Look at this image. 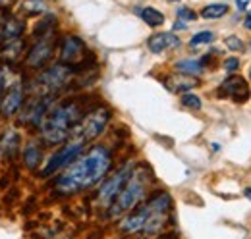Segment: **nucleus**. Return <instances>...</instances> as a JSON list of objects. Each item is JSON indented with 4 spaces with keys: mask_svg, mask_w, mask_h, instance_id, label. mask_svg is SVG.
<instances>
[{
    "mask_svg": "<svg viewBox=\"0 0 251 239\" xmlns=\"http://www.w3.org/2000/svg\"><path fill=\"white\" fill-rule=\"evenodd\" d=\"M176 70L180 73L195 77V75H201L205 72V66L201 60H180V62H176Z\"/></svg>",
    "mask_w": 251,
    "mask_h": 239,
    "instance_id": "a211bd4d",
    "label": "nucleus"
},
{
    "mask_svg": "<svg viewBox=\"0 0 251 239\" xmlns=\"http://www.w3.org/2000/svg\"><path fill=\"white\" fill-rule=\"evenodd\" d=\"M250 77H251V70H250Z\"/></svg>",
    "mask_w": 251,
    "mask_h": 239,
    "instance_id": "c756f323",
    "label": "nucleus"
},
{
    "mask_svg": "<svg viewBox=\"0 0 251 239\" xmlns=\"http://www.w3.org/2000/svg\"><path fill=\"white\" fill-rule=\"evenodd\" d=\"M137 14H139V18H141L147 25H151V27H158V25H162V24H164V14H162V12H158L157 8L145 6V8H139V10H137Z\"/></svg>",
    "mask_w": 251,
    "mask_h": 239,
    "instance_id": "f3484780",
    "label": "nucleus"
},
{
    "mask_svg": "<svg viewBox=\"0 0 251 239\" xmlns=\"http://www.w3.org/2000/svg\"><path fill=\"white\" fill-rule=\"evenodd\" d=\"M81 106L75 100H64L52 106L41 123V137L49 145H60L72 139L75 125L81 121Z\"/></svg>",
    "mask_w": 251,
    "mask_h": 239,
    "instance_id": "7ed1b4c3",
    "label": "nucleus"
},
{
    "mask_svg": "<svg viewBox=\"0 0 251 239\" xmlns=\"http://www.w3.org/2000/svg\"><path fill=\"white\" fill-rule=\"evenodd\" d=\"M246 27H248V29L251 31V16L248 18V20H246Z\"/></svg>",
    "mask_w": 251,
    "mask_h": 239,
    "instance_id": "c85d7f7f",
    "label": "nucleus"
},
{
    "mask_svg": "<svg viewBox=\"0 0 251 239\" xmlns=\"http://www.w3.org/2000/svg\"><path fill=\"white\" fill-rule=\"evenodd\" d=\"M52 52H54V33L52 31L41 33L39 41L33 45V48L27 52V66L35 68V70H41L49 60L52 58Z\"/></svg>",
    "mask_w": 251,
    "mask_h": 239,
    "instance_id": "1a4fd4ad",
    "label": "nucleus"
},
{
    "mask_svg": "<svg viewBox=\"0 0 251 239\" xmlns=\"http://www.w3.org/2000/svg\"><path fill=\"white\" fill-rule=\"evenodd\" d=\"M22 31H24V24H22V22H18V20H12V22H8V24L4 25V31H2V39L6 41V45H10V43H16V41H20V35H22Z\"/></svg>",
    "mask_w": 251,
    "mask_h": 239,
    "instance_id": "6ab92c4d",
    "label": "nucleus"
},
{
    "mask_svg": "<svg viewBox=\"0 0 251 239\" xmlns=\"http://www.w3.org/2000/svg\"><path fill=\"white\" fill-rule=\"evenodd\" d=\"M83 147H85V143H81V141H77V139H70L64 147H60V149L56 150V152L45 162V166H43V170H41V176H43V178H49V176H54V174L60 172V170H66L72 162H75V160L81 156Z\"/></svg>",
    "mask_w": 251,
    "mask_h": 239,
    "instance_id": "0eeeda50",
    "label": "nucleus"
},
{
    "mask_svg": "<svg viewBox=\"0 0 251 239\" xmlns=\"http://www.w3.org/2000/svg\"><path fill=\"white\" fill-rule=\"evenodd\" d=\"M41 160H43V150H41V147H37L35 143H29L24 149V162H25V166L33 170V168H37L41 164Z\"/></svg>",
    "mask_w": 251,
    "mask_h": 239,
    "instance_id": "aec40b11",
    "label": "nucleus"
},
{
    "mask_svg": "<svg viewBox=\"0 0 251 239\" xmlns=\"http://www.w3.org/2000/svg\"><path fill=\"white\" fill-rule=\"evenodd\" d=\"M215 41V33L213 31H201V33H195L189 41V47H201V45H209Z\"/></svg>",
    "mask_w": 251,
    "mask_h": 239,
    "instance_id": "4be33fe9",
    "label": "nucleus"
},
{
    "mask_svg": "<svg viewBox=\"0 0 251 239\" xmlns=\"http://www.w3.org/2000/svg\"><path fill=\"white\" fill-rule=\"evenodd\" d=\"M182 104L191 108V110H199V108H201V98H199L197 95L184 93V95H182Z\"/></svg>",
    "mask_w": 251,
    "mask_h": 239,
    "instance_id": "5701e85b",
    "label": "nucleus"
},
{
    "mask_svg": "<svg viewBox=\"0 0 251 239\" xmlns=\"http://www.w3.org/2000/svg\"><path fill=\"white\" fill-rule=\"evenodd\" d=\"M147 47L153 54H162L166 50H172L180 47V39L174 33H157L147 41Z\"/></svg>",
    "mask_w": 251,
    "mask_h": 239,
    "instance_id": "4468645a",
    "label": "nucleus"
},
{
    "mask_svg": "<svg viewBox=\"0 0 251 239\" xmlns=\"http://www.w3.org/2000/svg\"><path fill=\"white\" fill-rule=\"evenodd\" d=\"M219 95L220 96L232 98L234 102H242V104H244V102L250 100L251 89L244 77H240V75H230V77H226L224 83L220 85Z\"/></svg>",
    "mask_w": 251,
    "mask_h": 239,
    "instance_id": "ddd939ff",
    "label": "nucleus"
},
{
    "mask_svg": "<svg viewBox=\"0 0 251 239\" xmlns=\"http://www.w3.org/2000/svg\"><path fill=\"white\" fill-rule=\"evenodd\" d=\"M224 45H226V48H230V50H242V48H244L242 39H238L236 35L226 37V39H224Z\"/></svg>",
    "mask_w": 251,
    "mask_h": 239,
    "instance_id": "b1692460",
    "label": "nucleus"
},
{
    "mask_svg": "<svg viewBox=\"0 0 251 239\" xmlns=\"http://www.w3.org/2000/svg\"><path fill=\"white\" fill-rule=\"evenodd\" d=\"M24 8H27L29 14H41V12H45V4L41 0H27L24 4Z\"/></svg>",
    "mask_w": 251,
    "mask_h": 239,
    "instance_id": "393cba45",
    "label": "nucleus"
},
{
    "mask_svg": "<svg viewBox=\"0 0 251 239\" xmlns=\"http://www.w3.org/2000/svg\"><path fill=\"white\" fill-rule=\"evenodd\" d=\"M172 209L168 193H157L139 209L127 212L120 222V232L126 236H157L164 230Z\"/></svg>",
    "mask_w": 251,
    "mask_h": 239,
    "instance_id": "f03ea898",
    "label": "nucleus"
},
{
    "mask_svg": "<svg viewBox=\"0 0 251 239\" xmlns=\"http://www.w3.org/2000/svg\"><path fill=\"white\" fill-rule=\"evenodd\" d=\"M188 27V24L186 22H182V20H178L176 24H174V29H186Z\"/></svg>",
    "mask_w": 251,
    "mask_h": 239,
    "instance_id": "cd10ccee",
    "label": "nucleus"
},
{
    "mask_svg": "<svg viewBox=\"0 0 251 239\" xmlns=\"http://www.w3.org/2000/svg\"><path fill=\"white\" fill-rule=\"evenodd\" d=\"M112 168V152L104 145H95L72 162L56 179V191L62 195H74L85 189H91L102 181Z\"/></svg>",
    "mask_w": 251,
    "mask_h": 239,
    "instance_id": "f257e3e1",
    "label": "nucleus"
},
{
    "mask_svg": "<svg viewBox=\"0 0 251 239\" xmlns=\"http://www.w3.org/2000/svg\"><path fill=\"white\" fill-rule=\"evenodd\" d=\"M226 14H228V6L226 4H209V6H205L201 10V16L205 20H219Z\"/></svg>",
    "mask_w": 251,
    "mask_h": 239,
    "instance_id": "412c9836",
    "label": "nucleus"
},
{
    "mask_svg": "<svg viewBox=\"0 0 251 239\" xmlns=\"http://www.w3.org/2000/svg\"><path fill=\"white\" fill-rule=\"evenodd\" d=\"M85 58V45L79 37H66L62 41V48H60V64H66L70 68L75 70V66H79Z\"/></svg>",
    "mask_w": 251,
    "mask_h": 239,
    "instance_id": "f8f14e48",
    "label": "nucleus"
},
{
    "mask_svg": "<svg viewBox=\"0 0 251 239\" xmlns=\"http://www.w3.org/2000/svg\"><path fill=\"white\" fill-rule=\"evenodd\" d=\"M72 73L74 68L66 66V64H56L49 70H45L39 79L35 81V95H43V96H54L58 91H62L70 81H72Z\"/></svg>",
    "mask_w": 251,
    "mask_h": 239,
    "instance_id": "423d86ee",
    "label": "nucleus"
},
{
    "mask_svg": "<svg viewBox=\"0 0 251 239\" xmlns=\"http://www.w3.org/2000/svg\"><path fill=\"white\" fill-rule=\"evenodd\" d=\"M195 18H197V14L193 10H189L186 6L178 8V20H182V22H193Z\"/></svg>",
    "mask_w": 251,
    "mask_h": 239,
    "instance_id": "a878e982",
    "label": "nucleus"
},
{
    "mask_svg": "<svg viewBox=\"0 0 251 239\" xmlns=\"http://www.w3.org/2000/svg\"><path fill=\"white\" fill-rule=\"evenodd\" d=\"M166 85L170 91H176V93H188L189 89H193L197 85V79L191 77V75H186V73H176L172 77L166 79Z\"/></svg>",
    "mask_w": 251,
    "mask_h": 239,
    "instance_id": "dca6fc26",
    "label": "nucleus"
},
{
    "mask_svg": "<svg viewBox=\"0 0 251 239\" xmlns=\"http://www.w3.org/2000/svg\"><path fill=\"white\" fill-rule=\"evenodd\" d=\"M52 98L54 96H43V95H33L29 102L25 104L22 112V121L29 125H41L49 110L52 108Z\"/></svg>",
    "mask_w": 251,
    "mask_h": 239,
    "instance_id": "9b49d317",
    "label": "nucleus"
},
{
    "mask_svg": "<svg viewBox=\"0 0 251 239\" xmlns=\"http://www.w3.org/2000/svg\"><path fill=\"white\" fill-rule=\"evenodd\" d=\"M22 104H24V83H22V79L20 77L8 79L2 100H0V112L4 116H14L22 108Z\"/></svg>",
    "mask_w": 251,
    "mask_h": 239,
    "instance_id": "9d476101",
    "label": "nucleus"
},
{
    "mask_svg": "<svg viewBox=\"0 0 251 239\" xmlns=\"http://www.w3.org/2000/svg\"><path fill=\"white\" fill-rule=\"evenodd\" d=\"M133 170H135V164L133 162H126L114 176H110V178H106L102 181V185L99 189V203H100V207H104V209H110L112 207V203L122 193L124 185L127 183V179L131 178Z\"/></svg>",
    "mask_w": 251,
    "mask_h": 239,
    "instance_id": "6e6552de",
    "label": "nucleus"
},
{
    "mask_svg": "<svg viewBox=\"0 0 251 239\" xmlns=\"http://www.w3.org/2000/svg\"><path fill=\"white\" fill-rule=\"evenodd\" d=\"M238 68H240V60L238 58H226L224 60V70H226L228 73H234Z\"/></svg>",
    "mask_w": 251,
    "mask_h": 239,
    "instance_id": "bb28decb",
    "label": "nucleus"
},
{
    "mask_svg": "<svg viewBox=\"0 0 251 239\" xmlns=\"http://www.w3.org/2000/svg\"><path fill=\"white\" fill-rule=\"evenodd\" d=\"M108 121H110V110L104 106H97L93 110H89L81 118V121L75 125L72 139H77L81 143H89L106 129Z\"/></svg>",
    "mask_w": 251,
    "mask_h": 239,
    "instance_id": "39448f33",
    "label": "nucleus"
},
{
    "mask_svg": "<svg viewBox=\"0 0 251 239\" xmlns=\"http://www.w3.org/2000/svg\"><path fill=\"white\" fill-rule=\"evenodd\" d=\"M20 147V135L16 129H6L2 139H0V154L4 158H12Z\"/></svg>",
    "mask_w": 251,
    "mask_h": 239,
    "instance_id": "2eb2a0df",
    "label": "nucleus"
},
{
    "mask_svg": "<svg viewBox=\"0 0 251 239\" xmlns=\"http://www.w3.org/2000/svg\"><path fill=\"white\" fill-rule=\"evenodd\" d=\"M149 183H151L149 170L145 166H135L131 178L127 179V183L122 189V193L118 195V199L108 209V216L110 218H120V216H126L127 212H131L133 209H137V205L147 197Z\"/></svg>",
    "mask_w": 251,
    "mask_h": 239,
    "instance_id": "20e7f679",
    "label": "nucleus"
}]
</instances>
